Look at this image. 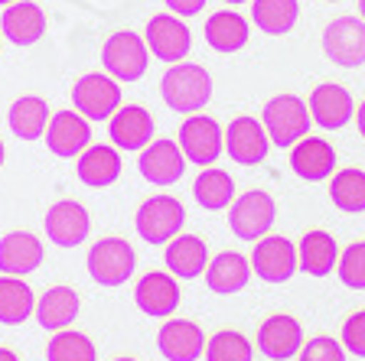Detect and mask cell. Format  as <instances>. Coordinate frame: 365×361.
<instances>
[{
  "label": "cell",
  "mask_w": 365,
  "mask_h": 361,
  "mask_svg": "<svg viewBox=\"0 0 365 361\" xmlns=\"http://www.w3.org/2000/svg\"><path fill=\"white\" fill-rule=\"evenodd\" d=\"M160 95L170 111L176 114H199L212 98V75L196 62H173L167 75L160 78Z\"/></svg>",
  "instance_id": "1"
},
{
  "label": "cell",
  "mask_w": 365,
  "mask_h": 361,
  "mask_svg": "<svg viewBox=\"0 0 365 361\" xmlns=\"http://www.w3.org/2000/svg\"><path fill=\"white\" fill-rule=\"evenodd\" d=\"M261 124H264V130H267L274 147L287 150V147L300 143L307 134H310L313 117H310L307 101H300L297 95H277V98H271L264 105Z\"/></svg>",
  "instance_id": "2"
},
{
  "label": "cell",
  "mask_w": 365,
  "mask_h": 361,
  "mask_svg": "<svg viewBox=\"0 0 365 361\" xmlns=\"http://www.w3.org/2000/svg\"><path fill=\"white\" fill-rule=\"evenodd\" d=\"M85 267H88V277L98 286L114 290V286H124L130 280V273L137 267V251L124 238H101L88 248Z\"/></svg>",
  "instance_id": "3"
},
{
  "label": "cell",
  "mask_w": 365,
  "mask_h": 361,
  "mask_svg": "<svg viewBox=\"0 0 365 361\" xmlns=\"http://www.w3.org/2000/svg\"><path fill=\"white\" fill-rule=\"evenodd\" d=\"M101 66L111 78L118 82H137V78L147 75V66H150V49H147V39L137 36L134 30H118L105 39L101 46Z\"/></svg>",
  "instance_id": "4"
},
{
  "label": "cell",
  "mask_w": 365,
  "mask_h": 361,
  "mask_svg": "<svg viewBox=\"0 0 365 361\" xmlns=\"http://www.w3.org/2000/svg\"><path fill=\"white\" fill-rule=\"evenodd\" d=\"M186 225V209L176 196H150L140 202L134 228L147 244H170Z\"/></svg>",
  "instance_id": "5"
},
{
  "label": "cell",
  "mask_w": 365,
  "mask_h": 361,
  "mask_svg": "<svg viewBox=\"0 0 365 361\" xmlns=\"http://www.w3.org/2000/svg\"><path fill=\"white\" fill-rule=\"evenodd\" d=\"M124 105L121 95V82L111 78L108 72H88L72 85V108H76L82 117L95 120H111L114 111Z\"/></svg>",
  "instance_id": "6"
},
{
  "label": "cell",
  "mask_w": 365,
  "mask_h": 361,
  "mask_svg": "<svg viewBox=\"0 0 365 361\" xmlns=\"http://www.w3.org/2000/svg\"><path fill=\"white\" fill-rule=\"evenodd\" d=\"M274 219H277V202L264 189L242 192L235 202L228 205V228H232V234L242 241H251V244L271 231Z\"/></svg>",
  "instance_id": "7"
},
{
  "label": "cell",
  "mask_w": 365,
  "mask_h": 361,
  "mask_svg": "<svg viewBox=\"0 0 365 361\" xmlns=\"http://www.w3.org/2000/svg\"><path fill=\"white\" fill-rule=\"evenodd\" d=\"M180 150L196 166H215V159L225 153V130L209 114H190L180 127Z\"/></svg>",
  "instance_id": "8"
},
{
  "label": "cell",
  "mask_w": 365,
  "mask_h": 361,
  "mask_svg": "<svg viewBox=\"0 0 365 361\" xmlns=\"http://www.w3.org/2000/svg\"><path fill=\"white\" fill-rule=\"evenodd\" d=\"M323 53L339 68L365 66V20L362 16H336L323 30Z\"/></svg>",
  "instance_id": "9"
},
{
  "label": "cell",
  "mask_w": 365,
  "mask_h": 361,
  "mask_svg": "<svg viewBox=\"0 0 365 361\" xmlns=\"http://www.w3.org/2000/svg\"><path fill=\"white\" fill-rule=\"evenodd\" d=\"M248 261L255 277L264 283H287L300 271L297 248L290 244V238H281V234H264L261 241H255V251Z\"/></svg>",
  "instance_id": "10"
},
{
  "label": "cell",
  "mask_w": 365,
  "mask_h": 361,
  "mask_svg": "<svg viewBox=\"0 0 365 361\" xmlns=\"http://www.w3.org/2000/svg\"><path fill=\"white\" fill-rule=\"evenodd\" d=\"M144 39H147V49L150 56H157L160 62H182L190 56L192 49V33L186 26V20L176 14H157L147 20V30H144Z\"/></svg>",
  "instance_id": "11"
},
{
  "label": "cell",
  "mask_w": 365,
  "mask_h": 361,
  "mask_svg": "<svg viewBox=\"0 0 365 361\" xmlns=\"http://www.w3.org/2000/svg\"><path fill=\"white\" fill-rule=\"evenodd\" d=\"M186 163L190 159L182 157L180 143L167 140V137H160V140L153 137L140 150V157H137V169H140V176L150 186H173V182H180L182 173H186Z\"/></svg>",
  "instance_id": "12"
},
{
  "label": "cell",
  "mask_w": 365,
  "mask_h": 361,
  "mask_svg": "<svg viewBox=\"0 0 365 361\" xmlns=\"http://www.w3.org/2000/svg\"><path fill=\"white\" fill-rule=\"evenodd\" d=\"M271 150V137H267L264 124L251 114H242L225 127V153L235 159L238 166H258L267 159Z\"/></svg>",
  "instance_id": "13"
},
{
  "label": "cell",
  "mask_w": 365,
  "mask_h": 361,
  "mask_svg": "<svg viewBox=\"0 0 365 361\" xmlns=\"http://www.w3.org/2000/svg\"><path fill=\"white\" fill-rule=\"evenodd\" d=\"M134 303L144 316L170 319L180 309V280L170 271H150L137 280Z\"/></svg>",
  "instance_id": "14"
},
{
  "label": "cell",
  "mask_w": 365,
  "mask_h": 361,
  "mask_svg": "<svg viewBox=\"0 0 365 361\" xmlns=\"http://www.w3.org/2000/svg\"><path fill=\"white\" fill-rule=\"evenodd\" d=\"M46 238L53 241L56 248H78L91 234V215L82 202L76 199H62L53 209L46 211Z\"/></svg>",
  "instance_id": "15"
},
{
  "label": "cell",
  "mask_w": 365,
  "mask_h": 361,
  "mask_svg": "<svg viewBox=\"0 0 365 361\" xmlns=\"http://www.w3.org/2000/svg\"><path fill=\"white\" fill-rule=\"evenodd\" d=\"M307 108H310L313 124L323 130H342L356 117V101H352L349 88H342L336 82L317 85L310 91V98H307Z\"/></svg>",
  "instance_id": "16"
},
{
  "label": "cell",
  "mask_w": 365,
  "mask_h": 361,
  "mask_svg": "<svg viewBox=\"0 0 365 361\" xmlns=\"http://www.w3.org/2000/svg\"><path fill=\"white\" fill-rule=\"evenodd\" d=\"M46 147L62 159H76L91 147V120L78 111H56L46 127Z\"/></svg>",
  "instance_id": "17"
},
{
  "label": "cell",
  "mask_w": 365,
  "mask_h": 361,
  "mask_svg": "<svg viewBox=\"0 0 365 361\" xmlns=\"http://www.w3.org/2000/svg\"><path fill=\"white\" fill-rule=\"evenodd\" d=\"M205 332L192 319H163L157 332V348L167 361H199L205 355Z\"/></svg>",
  "instance_id": "18"
},
{
  "label": "cell",
  "mask_w": 365,
  "mask_h": 361,
  "mask_svg": "<svg viewBox=\"0 0 365 361\" xmlns=\"http://www.w3.org/2000/svg\"><path fill=\"white\" fill-rule=\"evenodd\" d=\"M304 325L297 323L287 313H277V316H267L258 325V348L264 358L271 361H287L297 358L300 348H304Z\"/></svg>",
  "instance_id": "19"
},
{
  "label": "cell",
  "mask_w": 365,
  "mask_h": 361,
  "mask_svg": "<svg viewBox=\"0 0 365 361\" xmlns=\"http://www.w3.org/2000/svg\"><path fill=\"white\" fill-rule=\"evenodd\" d=\"M108 134H111V143L118 150L128 153H140L147 143L153 140L157 127H153V117L147 108L140 105H121L114 111V117L108 120Z\"/></svg>",
  "instance_id": "20"
},
{
  "label": "cell",
  "mask_w": 365,
  "mask_h": 361,
  "mask_svg": "<svg viewBox=\"0 0 365 361\" xmlns=\"http://www.w3.org/2000/svg\"><path fill=\"white\" fill-rule=\"evenodd\" d=\"M290 169L304 182H323L336 173V150L323 137L307 134L300 143L290 147Z\"/></svg>",
  "instance_id": "21"
},
{
  "label": "cell",
  "mask_w": 365,
  "mask_h": 361,
  "mask_svg": "<svg viewBox=\"0 0 365 361\" xmlns=\"http://www.w3.org/2000/svg\"><path fill=\"white\" fill-rule=\"evenodd\" d=\"M121 150L114 143H91L88 150L78 157L76 173L82 179V186L88 189H108L121 179Z\"/></svg>",
  "instance_id": "22"
},
{
  "label": "cell",
  "mask_w": 365,
  "mask_h": 361,
  "mask_svg": "<svg viewBox=\"0 0 365 361\" xmlns=\"http://www.w3.org/2000/svg\"><path fill=\"white\" fill-rule=\"evenodd\" d=\"M46 248L43 241L30 231H10L7 238H0V273L10 277H26L43 263Z\"/></svg>",
  "instance_id": "23"
},
{
  "label": "cell",
  "mask_w": 365,
  "mask_h": 361,
  "mask_svg": "<svg viewBox=\"0 0 365 361\" xmlns=\"http://www.w3.org/2000/svg\"><path fill=\"white\" fill-rule=\"evenodd\" d=\"M0 30L14 46H33L46 36V14L33 0H16L10 7H4Z\"/></svg>",
  "instance_id": "24"
},
{
  "label": "cell",
  "mask_w": 365,
  "mask_h": 361,
  "mask_svg": "<svg viewBox=\"0 0 365 361\" xmlns=\"http://www.w3.org/2000/svg\"><path fill=\"white\" fill-rule=\"evenodd\" d=\"M163 263H167V271L176 280H196L209 267V248H205L202 238L180 231L163 251Z\"/></svg>",
  "instance_id": "25"
},
{
  "label": "cell",
  "mask_w": 365,
  "mask_h": 361,
  "mask_svg": "<svg viewBox=\"0 0 365 361\" xmlns=\"http://www.w3.org/2000/svg\"><path fill=\"white\" fill-rule=\"evenodd\" d=\"M202 36H205V43H209V49H215V53H222V56H232L248 46L251 26L238 10H215V14L205 20Z\"/></svg>",
  "instance_id": "26"
},
{
  "label": "cell",
  "mask_w": 365,
  "mask_h": 361,
  "mask_svg": "<svg viewBox=\"0 0 365 361\" xmlns=\"http://www.w3.org/2000/svg\"><path fill=\"white\" fill-rule=\"evenodd\" d=\"M78 309H82V296L72 286H53L46 290L36 300V323L43 325L46 332H62L78 319Z\"/></svg>",
  "instance_id": "27"
},
{
  "label": "cell",
  "mask_w": 365,
  "mask_h": 361,
  "mask_svg": "<svg viewBox=\"0 0 365 361\" xmlns=\"http://www.w3.org/2000/svg\"><path fill=\"white\" fill-rule=\"evenodd\" d=\"M251 261L242 254H235V251H222V254H215L212 261H209V267H205V283H209V290L219 296H232V293H242L245 286H248L251 280Z\"/></svg>",
  "instance_id": "28"
},
{
  "label": "cell",
  "mask_w": 365,
  "mask_h": 361,
  "mask_svg": "<svg viewBox=\"0 0 365 361\" xmlns=\"http://www.w3.org/2000/svg\"><path fill=\"white\" fill-rule=\"evenodd\" d=\"M297 261H300V271L310 273V277H329L339 263V244L323 228L307 231L297 244Z\"/></svg>",
  "instance_id": "29"
},
{
  "label": "cell",
  "mask_w": 365,
  "mask_h": 361,
  "mask_svg": "<svg viewBox=\"0 0 365 361\" xmlns=\"http://www.w3.org/2000/svg\"><path fill=\"white\" fill-rule=\"evenodd\" d=\"M49 105H46L39 95H23L10 105L7 111V124L20 140H39L46 137V127H49Z\"/></svg>",
  "instance_id": "30"
},
{
  "label": "cell",
  "mask_w": 365,
  "mask_h": 361,
  "mask_svg": "<svg viewBox=\"0 0 365 361\" xmlns=\"http://www.w3.org/2000/svg\"><path fill=\"white\" fill-rule=\"evenodd\" d=\"M251 20L267 36H287L300 20V0H251Z\"/></svg>",
  "instance_id": "31"
},
{
  "label": "cell",
  "mask_w": 365,
  "mask_h": 361,
  "mask_svg": "<svg viewBox=\"0 0 365 361\" xmlns=\"http://www.w3.org/2000/svg\"><path fill=\"white\" fill-rule=\"evenodd\" d=\"M36 313V296L23 277H0V325H20Z\"/></svg>",
  "instance_id": "32"
},
{
  "label": "cell",
  "mask_w": 365,
  "mask_h": 361,
  "mask_svg": "<svg viewBox=\"0 0 365 361\" xmlns=\"http://www.w3.org/2000/svg\"><path fill=\"white\" fill-rule=\"evenodd\" d=\"M192 199L202 205L205 211H222L235 202V182L225 169H215V166H202V173L192 182Z\"/></svg>",
  "instance_id": "33"
},
{
  "label": "cell",
  "mask_w": 365,
  "mask_h": 361,
  "mask_svg": "<svg viewBox=\"0 0 365 361\" xmlns=\"http://www.w3.org/2000/svg\"><path fill=\"white\" fill-rule=\"evenodd\" d=\"M329 202L349 215L365 211V169L349 166V169H339L329 176Z\"/></svg>",
  "instance_id": "34"
},
{
  "label": "cell",
  "mask_w": 365,
  "mask_h": 361,
  "mask_svg": "<svg viewBox=\"0 0 365 361\" xmlns=\"http://www.w3.org/2000/svg\"><path fill=\"white\" fill-rule=\"evenodd\" d=\"M46 361H98V348L85 332L62 329L46 345Z\"/></svg>",
  "instance_id": "35"
},
{
  "label": "cell",
  "mask_w": 365,
  "mask_h": 361,
  "mask_svg": "<svg viewBox=\"0 0 365 361\" xmlns=\"http://www.w3.org/2000/svg\"><path fill=\"white\" fill-rule=\"evenodd\" d=\"M205 361H255V345L235 329H222L205 342Z\"/></svg>",
  "instance_id": "36"
},
{
  "label": "cell",
  "mask_w": 365,
  "mask_h": 361,
  "mask_svg": "<svg viewBox=\"0 0 365 361\" xmlns=\"http://www.w3.org/2000/svg\"><path fill=\"white\" fill-rule=\"evenodd\" d=\"M339 280L349 290H365V241H352L349 248L339 254Z\"/></svg>",
  "instance_id": "37"
},
{
  "label": "cell",
  "mask_w": 365,
  "mask_h": 361,
  "mask_svg": "<svg viewBox=\"0 0 365 361\" xmlns=\"http://www.w3.org/2000/svg\"><path fill=\"white\" fill-rule=\"evenodd\" d=\"M346 355L349 352L342 348V342L329 339V335H317V339L304 342L297 361H346Z\"/></svg>",
  "instance_id": "38"
},
{
  "label": "cell",
  "mask_w": 365,
  "mask_h": 361,
  "mask_svg": "<svg viewBox=\"0 0 365 361\" xmlns=\"http://www.w3.org/2000/svg\"><path fill=\"white\" fill-rule=\"evenodd\" d=\"M342 348L356 358H365V309L352 313L346 323H342Z\"/></svg>",
  "instance_id": "39"
},
{
  "label": "cell",
  "mask_w": 365,
  "mask_h": 361,
  "mask_svg": "<svg viewBox=\"0 0 365 361\" xmlns=\"http://www.w3.org/2000/svg\"><path fill=\"white\" fill-rule=\"evenodd\" d=\"M167 4V10L170 14H176V16H196V14H202V7L209 4V0H163Z\"/></svg>",
  "instance_id": "40"
},
{
  "label": "cell",
  "mask_w": 365,
  "mask_h": 361,
  "mask_svg": "<svg viewBox=\"0 0 365 361\" xmlns=\"http://www.w3.org/2000/svg\"><path fill=\"white\" fill-rule=\"evenodd\" d=\"M356 127H359V134H362V140H365V101L356 108Z\"/></svg>",
  "instance_id": "41"
},
{
  "label": "cell",
  "mask_w": 365,
  "mask_h": 361,
  "mask_svg": "<svg viewBox=\"0 0 365 361\" xmlns=\"http://www.w3.org/2000/svg\"><path fill=\"white\" fill-rule=\"evenodd\" d=\"M0 361H20V355H16L14 348H4V345H0Z\"/></svg>",
  "instance_id": "42"
},
{
  "label": "cell",
  "mask_w": 365,
  "mask_h": 361,
  "mask_svg": "<svg viewBox=\"0 0 365 361\" xmlns=\"http://www.w3.org/2000/svg\"><path fill=\"white\" fill-rule=\"evenodd\" d=\"M356 7H359V16H362V20H365V0H359Z\"/></svg>",
  "instance_id": "43"
},
{
  "label": "cell",
  "mask_w": 365,
  "mask_h": 361,
  "mask_svg": "<svg viewBox=\"0 0 365 361\" xmlns=\"http://www.w3.org/2000/svg\"><path fill=\"white\" fill-rule=\"evenodd\" d=\"M222 4H232V7H238V4H248V0H222Z\"/></svg>",
  "instance_id": "44"
},
{
  "label": "cell",
  "mask_w": 365,
  "mask_h": 361,
  "mask_svg": "<svg viewBox=\"0 0 365 361\" xmlns=\"http://www.w3.org/2000/svg\"><path fill=\"white\" fill-rule=\"evenodd\" d=\"M4 157H7V150H4V140H0V166H4Z\"/></svg>",
  "instance_id": "45"
},
{
  "label": "cell",
  "mask_w": 365,
  "mask_h": 361,
  "mask_svg": "<svg viewBox=\"0 0 365 361\" xmlns=\"http://www.w3.org/2000/svg\"><path fill=\"white\" fill-rule=\"evenodd\" d=\"M114 361H137V358H130V355H121V358H114Z\"/></svg>",
  "instance_id": "46"
},
{
  "label": "cell",
  "mask_w": 365,
  "mask_h": 361,
  "mask_svg": "<svg viewBox=\"0 0 365 361\" xmlns=\"http://www.w3.org/2000/svg\"><path fill=\"white\" fill-rule=\"evenodd\" d=\"M10 4H16V0H0V7H10Z\"/></svg>",
  "instance_id": "47"
},
{
  "label": "cell",
  "mask_w": 365,
  "mask_h": 361,
  "mask_svg": "<svg viewBox=\"0 0 365 361\" xmlns=\"http://www.w3.org/2000/svg\"><path fill=\"white\" fill-rule=\"evenodd\" d=\"M323 4H339V0H323Z\"/></svg>",
  "instance_id": "48"
}]
</instances>
